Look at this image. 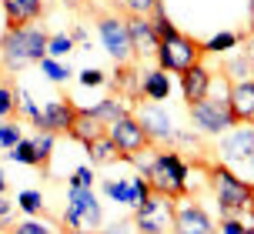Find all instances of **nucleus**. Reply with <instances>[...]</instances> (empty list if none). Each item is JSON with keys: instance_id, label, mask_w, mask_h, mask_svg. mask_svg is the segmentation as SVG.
<instances>
[{"instance_id": "a878e982", "label": "nucleus", "mask_w": 254, "mask_h": 234, "mask_svg": "<svg viewBox=\"0 0 254 234\" xmlns=\"http://www.w3.org/2000/svg\"><path fill=\"white\" fill-rule=\"evenodd\" d=\"M151 24H154V34H157V40H167V37H174V34H181L178 27L171 24V17L164 13V7H161V3L151 10Z\"/></svg>"}, {"instance_id": "a211bd4d", "label": "nucleus", "mask_w": 254, "mask_h": 234, "mask_svg": "<svg viewBox=\"0 0 254 234\" xmlns=\"http://www.w3.org/2000/svg\"><path fill=\"white\" fill-rule=\"evenodd\" d=\"M67 134H70L74 141H80V144H90L94 137L107 134V127L90 114V107H77V114H74V120H70V127H67Z\"/></svg>"}, {"instance_id": "09e8293b", "label": "nucleus", "mask_w": 254, "mask_h": 234, "mask_svg": "<svg viewBox=\"0 0 254 234\" xmlns=\"http://www.w3.org/2000/svg\"><path fill=\"white\" fill-rule=\"evenodd\" d=\"M251 124H254V120H251Z\"/></svg>"}, {"instance_id": "6e6552de", "label": "nucleus", "mask_w": 254, "mask_h": 234, "mask_svg": "<svg viewBox=\"0 0 254 234\" xmlns=\"http://www.w3.org/2000/svg\"><path fill=\"white\" fill-rule=\"evenodd\" d=\"M190 111V120H194V127L204 130V134H224L228 127H234V117H231V107H228V94L224 97H204L197 104H188Z\"/></svg>"}, {"instance_id": "c9c22d12", "label": "nucleus", "mask_w": 254, "mask_h": 234, "mask_svg": "<svg viewBox=\"0 0 254 234\" xmlns=\"http://www.w3.org/2000/svg\"><path fill=\"white\" fill-rule=\"evenodd\" d=\"M147 194H151V184H147V177H144V174H137V177L130 181V197H134V204H140Z\"/></svg>"}, {"instance_id": "72a5a7b5", "label": "nucleus", "mask_w": 254, "mask_h": 234, "mask_svg": "<svg viewBox=\"0 0 254 234\" xmlns=\"http://www.w3.org/2000/svg\"><path fill=\"white\" fill-rule=\"evenodd\" d=\"M17 224V204L7 201V197H0V231L10 234V228Z\"/></svg>"}, {"instance_id": "c85d7f7f", "label": "nucleus", "mask_w": 254, "mask_h": 234, "mask_svg": "<svg viewBox=\"0 0 254 234\" xmlns=\"http://www.w3.org/2000/svg\"><path fill=\"white\" fill-rule=\"evenodd\" d=\"M17 107H20V114L37 127L40 124V107L34 104V97H30V91H24V87H17Z\"/></svg>"}, {"instance_id": "e433bc0d", "label": "nucleus", "mask_w": 254, "mask_h": 234, "mask_svg": "<svg viewBox=\"0 0 254 234\" xmlns=\"http://www.w3.org/2000/svg\"><path fill=\"white\" fill-rule=\"evenodd\" d=\"M224 70H228V74H231L234 80H241V70H248V77H251V70H254V60H251V57H238V60H231V64L224 67Z\"/></svg>"}, {"instance_id": "4c0bfd02", "label": "nucleus", "mask_w": 254, "mask_h": 234, "mask_svg": "<svg viewBox=\"0 0 254 234\" xmlns=\"http://www.w3.org/2000/svg\"><path fill=\"white\" fill-rule=\"evenodd\" d=\"M80 84H84V87H101L104 84V70H97V67H94V70H80Z\"/></svg>"}, {"instance_id": "0eeeda50", "label": "nucleus", "mask_w": 254, "mask_h": 234, "mask_svg": "<svg viewBox=\"0 0 254 234\" xmlns=\"http://www.w3.org/2000/svg\"><path fill=\"white\" fill-rule=\"evenodd\" d=\"M97 37H101L104 51L114 57V64H130L134 60V44H130V34H127V20L117 17V13H104L97 17Z\"/></svg>"}, {"instance_id": "1a4fd4ad", "label": "nucleus", "mask_w": 254, "mask_h": 234, "mask_svg": "<svg viewBox=\"0 0 254 234\" xmlns=\"http://www.w3.org/2000/svg\"><path fill=\"white\" fill-rule=\"evenodd\" d=\"M107 137H111V144L117 147L121 157H137L144 147H151V137L144 134V127H140V120L134 114L114 120V124L107 127Z\"/></svg>"}, {"instance_id": "7ed1b4c3", "label": "nucleus", "mask_w": 254, "mask_h": 234, "mask_svg": "<svg viewBox=\"0 0 254 234\" xmlns=\"http://www.w3.org/2000/svg\"><path fill=\"white\" fill-rule=\"evenodd\" d=\"M207 181L214 187L217 208L224 211V218H238L241 211H251L254 187L244 177H238L228 164H207Z\"/></svg>"}, {"instance_id": "dca6fc26", "label": "nucleus", "mask_w": 254, "mask_h": 234, "mask_svg": "<svg viewBox=\"0 0 254 234\" xmlns=\"http://www.w3.org/2000/svg\"><path fill=\"white\" fill-rule=\"evenodd\" d=\"M0 10L7 27H24V24H37L44 13V0H0Z\"/></svg>"}, {"instance_id": "c03bdc74", "label": "nucleus", "mask_w": 254, "mask_h": 234, "mask_svg": "<svg viewBox=\"0 0 254 234\" xmlns=\"http://www.w3.org/2000/svg\"><path fill=\"white\" fill-rule=\"evenodd\" d=\"M248 164H251V174H248V177H244V181H248V184H251V187H254V154L248 157Z\"/></svg>"}, {"instance_id": "412c9836", "label": "nucleus", "mask_w": 254, "mask_h": 234, "mask_svg": "<svg viewBox=\"0 0 254 234\" xmlns=\"http://www.w3.org/2000/svg\"><path fill=\"white\" fill-rule=\"evenodd\" d=\"M87 147V157H90V164H114L117 157V147L111 144V137L107 134H101V137H94L90 144H84Z\"/></svg>"}, {"instance_id": "f8f14e48", "label": "nucleus", "mask_w": 254, "mask_h": 234, "mask_svg": "<svg viewBox=\"0 0 254 234\" xmlns=\"http://www.w3.org/2000/svg\"><path fill=\"white\" fill-rule=\"evenodd\" d=\"M221 154H224V161H248L254 154V124H234L224 130Z\"/></svg>"}, {"instance_id": "423d86ee", "label": "nucleus", "mask_w": 254, "mask_h": 234, "mask_svg": "<svg viewBox=\"0 0 254 234\" xmlns=\"http://www.w3.org/2000/svg\"><path fill=\"white\" fill-rule=\"evenodd\" d=\"M174 197H164V194H147L144 201L137 204V214H134V228L140 234H167L171 224H174Z\"/></svg>"}, {"instance_id": "393cba45", "label": "nucleus", "mask_w": 254, "mask_h": 234, "mask_svg": "<svg viewBox=\"0 0 254 234\" xmlns=\"http://www.w3.org/2000/svg\"><path fill=\"white\" fill-rule=\"evenodd\" d=\"M30 141H34V151H37V168H47V161H51V154H54V144H57V134L40 130L37 137H30Z\"/></svg>"}, {"instance_id": "a19ab883", "label": "nucleus", "mask_w": 254, "mask_h": 234, "mask_svg": "<svg viewBox=\"0 0 254 234\" xmlns=\"http://www.w3.org/2000/svg\"><path fill=\"white\" fill-rule=\"evenodd\" d=\"M134 231V221H121V224H111L104 234H130Z\"/></svg>"}, {"instance_id": "9d476101", "label": "nucleus", "mask_w": 254, "mask_h": 234, "mask_svg": "<svg viewBox=\"0 0 254 234\" xmlns=\"http://www.w3.org/2000/svg\"><path fill=\"white\" fill-rule=\"evenodd\" d=\"M174 234H214V221L211 214L194 204V201H184L181 208H174Z\"/></svg>"}, {"instance_id": "49530a36", "label": "nucleus", "mask_w": 254, "mask_h": 234, "mask_svg": "<svg viewBox=\"0 0 254 234\" xmlns=\"http://www.w3.org/2000/svg\"><path fill=\"white\" fill-rule=\"evenodd\" d=\"M241 234H254V224H251V228H244V231Z\"/></svg>"}, {"instance_id": "2eb2a0df", "label": "nucleus", "mask_w": 254, "mask_h": 234, "mask_svg": "<svg viewBox=\"0 0 254 234\" xmlns=\"http://www.w3.org/2000/svg\"><path fill=\"white\" fill-rule=\"evenodd\" d=\"M77 107L64 97V101H51L47 107H40V124L37 130H51V134H64V130L70 127V120H74Z\"/></svg>"}, {"instance_id": "de8ad7c7", "label": "nucleus", "mask_w": 254, "mask_h": 234, "mask_svg": "<svg viewBox=\"0 0 254 234\" xmlns=\"http://www.w3.org/2000/svg\"><path fill=\"white\" fill-rule=\"evenodd\" d=\"M251 224H254V204H251Z\"/></svg>"}, {"instance_id": "37998d69", "label": "nucleus", "mask_w": 254, "mask_h": 234, "mask_svg": "<svg viewBox=\"0 0 254 234\" xmlns=\"http://www.w3.org/2000/svg\"><path fill=\"white\" fill-rule=\"evenodd\" d=\"M64 234H94V231H87V228H64Z\"/></svg>"}, {"instance_id": "4468645a", "label": "nucleus", "mask_w": 254, "mask_h": 234, "mask_svg": "<svg viewBox=\"0 0 254 234\" xmlns=\"http://www.w3.org/2000/svg\"><path fill=\"white\" fill-rule=\"evenodd\" d=\"M211 87H214V77H211V70H207L204 64H194V67H188V70L181 74V94H184L188 104L204 101V97L211 94Z\"/></svg>"}, {"instance_id": "58836bf2", "label": "nucleus", "mask_w": 254, "mask_h": 234, "mask_svg": "<svg viewBox=\"0 0 254 234\" xmlns=\"http://www.w3.org/2000/svg\"><path fill=\"white\" fill-rule=\"evenodd\" d=\"M70 181L84 184V187H94V168H90V164H80V168L74 171V177H70Z\"/></svg>"}, {"instance_id": "20e7f679", "label": "nucleus", "mask_w": 254, "mask_h": 234, "mask_svg": "<svg viewBox=\"0 0 254 234\" xmlns=\"http://www.w3.org/2000/svg\"><path fill=\"white\" fill-rule=\"evenodd\" d=\"M64 228H101L104 221V211H101V201L94 194V187H84V184L70 181L67 187V208H64Z\"/></svg>"}, {"instance_id": "473e14b6", "label": "nucleus", "mask_w": 254, "mask_h": 234, "mask_svg": "<svg viewBox=\"0 0 254 234\" xmlns=\"http://www.w3.org/2000/svg\"><path fill=\"white\" fill-rule=\"evenodd\" d=\"M157 3H161V0H121V10L134 13V17H151V10Z\"/></svg>"}, {"instance_id": "b1692460", "label": "nucleus", "mask_w": 254, "mask_h": 234, "mask_svg": "<svg viewBox=\"0 0 254 234\" xmlns=\"http://www.w3.org/2000/svg\"><path fill=\"white\" fill-rule=\"evenodd\" d=\"M37 67L44 70V77H47V80H54V84H64V80H70V67H67V64H61L57 57H40V60H37Z\"/></svg>"}, {"instance_id": "79ce46f5", "label": "nucleus", "mask_w": 254, "mask_h": 234, "mask_svg": "<svg viewBox=\"0 0 254 234\" xmlns=\"http://www.w3.org/2000/svg\"><path fill=\"white\" fill-rule=\"evenodd\" d=\"M70 40H74V44H87V30H84V27H74Z\"/></svg>"}, {"instance_id": "7c9ffc66", "label": "nucleus", "mask_w": 254, "mask_h": 234, "mask_svg": "<svg viewBox=\"0 0 254 234\" xmlns=\"http://www.w3.org/2000/svg\"><path fill=\"white\" fill-rule=\"evenodd\" d=\"M74 51V40L70 34H51L47 37V57H64V54Z\"/></svg>"}, {"instance_id": "4be33fe9", "label": "nucleus", "mask_w": 254, "mask_h": 234, "mask_svg": "<svg viewBox=\"0 0 254 234\" xmlns=\"http://www.w3.org/2000/svg\"><path fill=\"white\" fill-rule=\"evenodd\" d=\"M238 34H231V30H221V34H214L211 40H204L201 44V51L204 54H228V51H234L238 47Z\"/></svg>"}, {"instance_id": "c756f323", "label": "nucleus", "mask_w": 254, "mask_h": 234, "mask_svg": "<svg viewBox=\"0 0 254 234\" xmlns=\"http://www.w3.org/2000/svg\"><path fill=\"white\" fill-rule=\"evenodd\" d=\"M104 194L117 201V204H134V197H130V184L127 181H107L104 184Z\"/></svg>"}, {"instance_id": "9b49d317", "label": "nucleus", "mask_w": 254, "mask_h": 234, "mask_svg": "<svg viewBox=\"0 0 254 234\" xmlns=\"http://www.w3.org/2000/svg\"><path fill=\"white\" fill-rule=\"evenodd\" d=\"M137 120H140V127H144V134L151 137V144H171L174 124H171V114H167L164 107H157L151 101V104H144L137 111Z\"/></svg>"}, {"instance_id": "ea45409f", "label": "nucleus", "mask_w": 254, "mask_h": 234, "mask_svg": "<svg viewBox=\"0 0 254 234\" xmlns=\"http://www.w3.org/2000/svg\"><path fill=\"white\" fill-rule=\"evenodd\" d=\"M241 231H244L241 218H224L221 221V234H241Z\"/></svg>"}, {"instance_id": "bb28decb", "label": "nucleus", "mask_w": 254, "mask_h": 234, "mask_svg": "<svg viewBox=\"0 0 254 234\" xmlns=\"http://www.w3.org/2000/svg\"><path fill=\"white\" fill-rule=\"evenodd\" d=\"M13 111H17V87L0 80V120H10Z\"/></svg>"}, {"instance_id": "a18cd8bd", "label": "nucleus", "mask_w": 254, "mask_h": 234, "mask_svg": "<svg viewBox=\"0 0 254 234\" xmlns=\"http://www.w3.org/2000/svg\"><path fill=\"white\" fill-rule=\"evenodd\" d=\"M3 191H7V181H3V171H0V197H3Z\"/></svg>"}, {"instance_id": "f704fd0d", "label": "nucleus", "mask_w": 254, "mask_h": 234, "mask_svg": "<svg viewBox=\"0 0 254 234\" xmlns=\"http://www.w3.org/2000/svg\"><path fill=\"white\" fill-rule=\"evenodd\" d=\"M10 234H54V231L44 221H37V218H27V221H17V224H13Z\"/></svg>"}, {"instance_id": "cd10ccee", "label": "nucleus", "mask_w": 254, "mask_h": 234, "mask_svg": "<svg viewBox=\"0 0 254 234\" xmlns=\"http://www.w3.org/2000/svg\"><path fill=\"white\" fill-rule=\"evenodd\" d=\"M17 208L24 211V214H30V218L44 214V197H40V191H20L17 194Z\"/></svg>"}, {"instance_id": "f3484780", "label": "nucleus", "mask_w": 254, "mask_h": 234, "mask_svg": "<svg viewBox=\"0 0 254 234\" xmlns=\"http://www.w3.org/2000/svg\"><path fill=\"white\" fill-rule=\"evenodd\" d=\"M127 34H130V44H134V57L137 54H154L157 51V34H154V24L151 17H134V13H127Z\"/></svg>"}, {"instance_id": "6ab92c4d", "label": "nucleus", "mask_w": 254, "mask_h": 234, "mask_svg": "<svg viewBox=\"0 0 254 234\" xmlns=\"http://www.w3.org/2000/svg\"><path fill=\"white\" fill-rule=\"evenodd\" d=\"M140 97H147L154 104H161L171 97V74L167 70H147V74H140Z\"/></svg>"}, {"instance_id": "5701e85b", "label": "nucleus", "mask_w": 254, "mask_h": 234, "mask_svg": "<svg viewBox=\"0 0 254 234\" xmlns=\"http://www.w3.org/2000/svg\"><path fill=\"white\" fill-rule=\"evenodd\" d=\"M7 154H10V161L24 164V168H37V151H34V141H30V137H20Z\"/></svg>"}, {"instance_id": "2f4dec72", "label": "nucleus", "mask_w": 254, "mask_h": 234, "mask_svg": "<svg viewBox=\"0 0 254 234\" xmlns=\"http://www.w3.org/2000/svg\"><path fill=\"white\" fill-rule=\"evenodd\" d=\"M20 137H24L20 124H13V120H0V147H3V151H10Z\"/></svg>"}, {"instance_id": "f03ea898", "label": "nucleus", "mask_w": 254, "mask_h": 234, "mask_svg": "<svg viewBox=\"0 0 254 234\" xmlns=\"http://www.w3.org/2000/svg\"><path fill=\"white\" fill-rule=\"evenodd\" d=\"M137 171L147 177L154 194H164V197H184L188 194V161L171 147V151H157L151 164L140 161Z\"/></svg>"}, {"instance_id": "f257e3e1", "label": "nucleus", "mask_w": 254, "mask_h": 234, "mask_svg": "<svg viewBox=\"0 0 254 234\" xmlns=\"http://www.w3.org/2000/svg\"><path fill=\"white\" fill-rule=\"evenodd\" d=\"M47 30L40 24H24V27H7L0 34V60L7 70H20L27 64H37L47 57Z\"/></svg>"}, {"instance_id": "aec40b11", "label": "nucleus", "mask_w": 254, "mask_h": 234, "mask_svg": "<svg viewBox=\"0 0 254 234\" xmlns=\"http://www.w3.org/2000/svg\"><path fill=\"white\" fill-rule=\"evenodd\" d=\"M90 114L97 117V120H101L104 127H111L114 120L127 117L130 111L124 107V101H121V97H107V101H101V104H94V107H90Z\"/></svg>"}, {"instance_id": "39448f33", "label": "nucleus", "mask_w": 254, "mask_h": 234, "mask_svg": "<svg viewBox=\"0 0 254 234\" xmlns=\"http://www.w3.org/2000/svg\"><path fill=\"white\" fill-rule=\"evenodd\" d=\"M157 67L161 70H167V74H184L188 67L201 64V44H194L190 37H184V34H174V37H167L157 44Z\"/></svg>"}, {"instance_id": "ddd939ff", "label": "nucleus", "mask_w": 254, "mask_h": 234, "mask_svg": "<svg viewBox=\"0 0 254 234\" xmlns=\"http://www.w3.org/2000/svg\"><path fill=\"white\" fill-rule=\"evenodd\" d=\"M228 107L234 124H251L254 120V77L231 80L228 84Z\"/></svg>"}]
</instances>
